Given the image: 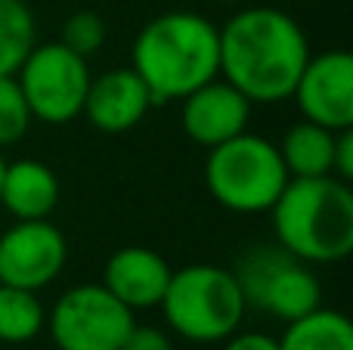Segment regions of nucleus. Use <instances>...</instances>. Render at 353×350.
Segmentation results:
<instances>
[{"mask_svg":"<svg viewBox=\"0 0 353 350\" xmlns=\"http://www.w3.org/2000/svg\"><path fill=\"white\" fill-rule=\"evenodd\" d=\"M251 105L254 103L242 90L217 74L180 99V124L192 143L214 149L248 130Z\"/></svg>","mask_w":353,"mask_h":350,"instance_id":"nucleus-11","label":"nucleus"},{"mask_svg":"<svg viewBox=\"0 0 353 350\" xmlns=\"http://www.w3.org/2000/svg\"><path fill=\"white\" fill-rule=\"evenodd\" d=\"M332 177L350 183L353 180V130L344 127L335 136V165H332Z\"/></svg>","mask_w":353,"mask_h":350,"instance_id":"nucleus-22","label":"nucleus"},{"mask_svg":"<svg viewBox=\"0 0 353 350\" xmlns=\"http://www.w3.org/2000/svg\"><path fill=\"white\" fill-rule=\"evenodd\" d=\"M31 112L28 103L22 96V87H19L16 74H6L0 78V149L19 143L31 127Z\"/></svg>","mask_w":353,"mask_h":350,"instance_id":"nucleus-20","label":"nucleus"},{"mask_svg":"<svg viewBox=\"0 0 353 350\" xmlns=\"http://www.w3.org/2000/svg\"><path fill=\"white\" fill-rule=\"evenodd\" d=\"M16 81L34 121L68 124L84 109L90 68H87V59L72 53L65 43H34L19 65Z\"/></svg>","mask_w":353,"mask_h":350,"instance_id":"nucleus-7","label":"nucleus"},{"mask_svg":"<svg viewBox=\"0 0 353 350\" xmlns=\"http://www.w3.org/2000/svg\"><path fill=\"white\" fill-rule=\"evenodd\" d=\"M152 109V96L143 78L130 65L109 68V72L90 74V87L84 96L81 115L99 130V134H128L146 118Z\"/></svg>","mask_w":353,"mask_h":350,"instance_id":"nucleus-12","label":"nucleus"},{"mask_svg":"<svg viewBox=\"0 0 353 350\" xmlns=\"http://www.w3.org/2000/svg\"><path fill=\"white\" fill-rule=\"evenodd\" d=\"M279 350H353V326L341 310L316 307L301 320L285 322Z\"/></svg>","mask_w":353,"mask_h":350,"instance_id":"nucleus-16","label":"nucleus"},{"mask_svg":"<svg viewBox=\"0 0 353 350\" xmlns=\"http://www.w3.org/2000/svg\"><path fill=\"white\" fill-rule=\"evenodd\" d=\"M134 322V310L103 282H87L59 295L47 313V332L56 350H121Z\"/></svg>","mask_w":353,"mask_h":350,"instance_id":"nucleus-8","label":"nucleus"},{"mask_svg":"<svg viewBox=\"0 0 353 350\" xmlns=\"http://www.w3.org/2000/svg\"><path fill=\"white\" fill-rule=\"evenodd\" d=\"M239 289L248 307L292 322L307 316L310 310L323 307V285L310 264L288 254L282 245H257L239 260Z\"/></svg>","mask_w":353,"mask_h":350,"instance_id":"nucleus-6","label":"nucleus"},{"mask_svg":"<svg viewBox=\"0 0 353 350\" xmlns=\"http://www.w3.org/2000/svg\"><path fill=\"white\" fill-rule=\"evenodd\" d=\"M105 37H109L105 19L99 16L97 10H78L65 19V25H62L59 43H65V47L72 50V53H78L81 59H90V56H97L99 50H103Z\"/></svg>","mask_w":353,"mask_h":350,"instance_id":"nucleus-19","label":"nucleus"},{"mask_svg":"<svg viewBox=\"0 0 353 350\" xmlns=\"http://www.w3.org/2000/svg\"><path fill=\"white\" fill-rule=\"evenodd\" d=\"M220 344H223V350H279V341H276L273 335L242 332V329H236V332H232L230 338H223Z\"/></svg>","mask_w":353,"mask_h":350,"instance_id":"nucleus-23","label":"nucleus"},{"mask_svg":"<svg viewBox=\"0 0 353 350\" xmlns=\"http://www.w3.org/2000/svg\"><path fill=\"white\" fill-rule=\"evenodd\" d=\"M159 307L171 332L192 344H220L242 329L248 313L236 273L217 264H189L174 270Z\"/></svg>","mask_w":353,"mask_h":350,"instance_id":"nucleus-4","label":"nucleus"},{"mask_svg":"<svg viewBox=\"0 0 353 350\" xmlns=\"http://www.w3.org/2000/svg\"><path fill=\"white\" fill-rule=\"evenodd\" d=\"M59 205V177L37 158H19L3 167L0 208L16 220H47Z\"/></svg>","mask_w":353,"mask_h":350,"instance_id":"nucleus-14","label":"nucleus"},{"mask_svg":"<svg viewBox=\"0 0 353 350\" xmlns=\"http://www.w3.org/2000/svg\"><path fill=\"white\" fill-rule=\"evenodd\" d=\"M68 242L47 220H16L0 236V282L41 291L62 273Z\"/></svg>","mask_w":353,"mask_h":350,"instance_id":"nucleus-9","label":"nucleus"},{"mask_svg":"<svg viewBox=\"0 0 353 350\" xmlns=\"http://www.w3.org/2000/svg\"><path fill=\"white\" fill-rule=\"evenodd\" d=\"M304 121L319 127H353V56L347 50L310 53L292 96Z\"/></svg>","mask_w":353,"mask_h":350,"instance_id":"nucleus-10","label":"nucleus"},{"mask_svg":"<svg viewBox=\"0 0 353 350\" xmlns=\"http://www.w3.org/2000/svg\"><path fill=\"white\" fill-rule=\"evenodd\" d=\"M171 264L146 245H124L105 260L103 285L137 313L159 307L171 282Z\"/></svg>","mask_w":353,"mask_h":350,"instance_id":"nucleus-13","label":"nucleus"},{"mask_svg":"<svg viewBox=\"0 0 353 350\" xmlns=\"http://www.w3.org/2000/svg\"><path fill=\"white\" fill-rule=\"evenodd\" d=\"M3 167H6V161H3V155H0V180H3Z\"/></svg>","mask_w":353,"mask_h":350,"instance_id":"nucleus-24","label":"nucleus"},{"mask_svg":"<svg viewBox=\"0 0 353 350\" xmlns=\"http://www.w3.org/2000/svg\"><path fill=\"white\" fill-rule=\"evenodd\" d=\"M214 3H236V0H214Z\"/></svg>","mask_w":353,"mask_h":350,"instance_id":"nucleus-25","label":"nucleus"},{"mask_svg":"<svg viewBox=\"0 0 353 350\" xmlns=\"http://www.w3.org/2000/svg\"><path fill=\"white\" fill-rule=\"evenodd\" d=\"M307 59L304 28L276 6H245L220 28V78L251 103L288 99Z\"/></svg>","mask_w":353,"mask_h":350,"instance_id":"nucleus-1","label":"nucleus"},{"mask_svg":"<svg viewBox=\"0 0 353 350\" xmlns=\"http://www.w3.org/2000/svg\"><path fill=\"white\" fill-rule=\"evenodd\" d=\"M37 43L34 12L25 0H0V78L16 74Z\"/></svg>","mask_w":353,"mask_h":350,"instance_id":"nucleus-18","label":"nucleus"},{"mask_svg":"<svg viewBox=\"0 0 353 350\" xmlns=\"http://www.w3.org/2000/svg\"><path fill=\"white\" fill-rule=\"evenodd\" d=\"M43 329H47V310L37 291L0 282V341L28 344Z\"/></svg>","mask_w":353,"mask_h":350,"instance_id":"nucleus-17","label":"nucleus"},{"mask_svg":"<svg viewBox=\"0 0 353 350\" xmlns=\"http://www.w3.org/2000/svg\"><path fill=\"white\" fill-rule=\"evenodd\" d=\"M276 245L304 264H338L353 251V192L332 177H288L270 208Z\"/></svg>","mask_w":353,"mask_h":350,"instance_id":"nucleus-3","label":"nucleus"},{"mask_svg":"<svg viewBox=\"0 0 353 350\" xmlns=\"http://www.w3.org/2000/svg\"><path fill=\"white\" fill-rule=\"evenodd\" d=\"M335 136L338 130L319 127L313 121L292 124L279 143V155L288 177H325V174H332Z\"/></svg>","mask_w":353,"mask_h":350,"instance_id":"nucleus-15","label":"nucleus"},{"mask_svg":"<svg viewBox=\"0 0 353 350\" xmlns=\"http://www.w3.org/2000/svg\"><path fill=\"white\" fill-rule=\"evenodd\" d=\"M288 183L279 146L267 136L242 130L239 136L208 149L205 186L220 208L232 214H263Z\"/></svg>","mask_w":353,"mask_h":350,"instance_id":"nucleus-5","label":"nucleus"},{"mask_svg":"<svg viewBox=\"0 0 353 350\" xmlns=\"http://www.w3.org/2000/svg\"><path fill=\"white\" fill-rule=\"evenodd\" d=\"M130 68L149 87L152 105L180 103L220 74V28L192 10L161 12L140 28Z\"/></svg>","mask_w":353,"mask_h":350,"instance_id":"nucleus-2","label":"nucleus"},{"mask_svg":"<svg viewBox=\"0 0 353 350\" xmlns=\"http://www.w3.org/2000/svg\"><path fill=\"white\" fill-rule=\"evenodd\" d=\"M121 350H174V341L165 329H155V326H137L128 332Z\"/></svg>","mask_w":353,"mask_h":350,"instance_id":"nucleus-21","label":"nucleus"}]
</instances>
